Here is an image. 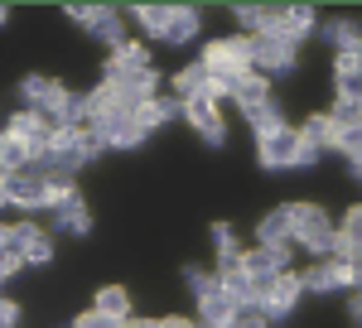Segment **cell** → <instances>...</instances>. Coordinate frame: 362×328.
Here are the masks:
<instances>
[{"label": "cell", "mask_w": 362, "mask_h": 328, "mask_svg": "<svg viewBox=\"0 0 362 328\" xmlns=\"http://www.w3.org/2000/svg\"><path fill=\"white\" fill-rule=\"evenodd\" d=\"M300 295H305V285H300V275H276V285H271V295H266V300L256 304V309H261V314H266V324H271V319H285V314H290V309H295V300H300Z\"/></svg>", "instance_id": "cell-9"}, {"label": "cell", "mask_w": 362, "mask_h": 328, "mask_svg": "<svg viewBox=\"0 0 362 328\" xmlns=\"http://www.w3.org/2000/svg\"><path fill=\"white\" fill-rule=\"evenodd\" d=\"M140 73H150V54H145L140 44H126V49H116L112 63H107V87H121V82L140 78Z\"/></svg>", "instance_id": "cell-11"}, {"label": "cell", "mask_w": 362, "mask_h": 328, "mask_svg": "<svg viewBox=\"0 0 362 328\" xmlns=\"http://www.w3.org/2000/svg\"><path fill=\"white\" fill-rule=\"evenodd\" d=\"M20 256H25V266H44V261H54V242H49L44 232H34V237L25 242V251H20Z\"/></svg>", "instance_id": "cell-32"}, {"label": "cell", "mask_w": 362, "mask_h": 328, "mask_svg": "<svg viewBox=\"0 0 362 328\" xmlns=\"http://www.w3.org/2000/svg\"><path fill=\"white\" fill-rule=\"evenodd\" d=\"M184 116H189V126H194V131L208 140V145H223L227 126H223V111H218V102L194 97V102H184Z\"/></svg>", "instance_id": "cell-8"}, {"label": "cell", "mask_w": 362, "mask_h": 328, "mask_svg": "<svg viewBox=\"0 0 362 328\" xmlns=\"http://www.w3.org/2000/svg\"><path fill=\"white\" fill-rule=\"evenodd\" d=\"M358 58H362V54H358Z\"/></svg>", "instance_id": "cell-41"}, {"label": "cell", "mask_w": 362, "mask_h": 328, "mask_svg": "<svg viewBox=\"0 0 362 328\" xmlns=\"http://www.w3.org/2000/svg\"><path fill=\"white\" fill-rule=\"evenodd\" d=\"M353 319L362 324V290H353Z\"/></svg>", "instance_id": "cell-38"}, {"label": "cell", "mask_w": 362, "mask_h": 328, "mask_svg": "<svg viewBox=\"0 0 362 328\" xmlns=\"http://www.w3.org/2000/svg\"><path fill=\"white\" fill-rule=\"evenodd\" d=\"M232 102H237L242 111L271 102V78H266V73H247V78H237V82H232Z\"/></svg>", "instance_id": "cell-17"}, {"label": "cell", "mask_w": 362, "mask_h": 328, "mask_svg": "<svg viewBox=\"0 0 362 328\" xmlns=\"http://www.w3.org/2000/svg\"><path fill=\"white\" fill-rule=\"evenodd\" d=\"M256 237H261V246H290V203L256 222Z\"/></svg>", "instance_id": "cell-21"}, {"label": "cell", "mask_w": 362, "mask_h": 328, "mask_svg": "<svg viewBox=\"0 0 362 328\" xmlns=\"http://www.w3.org/2000/svg\"><path fill=\"white\" fill-rule=\"evenodd\" d=\"M92 15H97V5H68V20H78V25H92Z\"/></svg>", "instance_id": "cell-35"}, {"label": "cell", "mask_w": 362, "mask_h": 328, "mask_svg": "<svg viewBox=\"0 0 362 328\" xmlns=\"http://www.w3.org/2000/svg\"><path fill=\"white\" fill-rule=\"evenodd\" d=\"M5 203H10V208H25V213L49 208V203H44V164L29 160L25 169L5 174Z\"/></svg>", "instance_id": "cell-3"}, {"label": "cell", "mask_w": 362, "mask_h": 328, "mask_svg": "<svg viewBox=\"0 0 362 328\" xmlns=\"http://www.w3.org/2000/svg\"><path fill=\"white\" fill-rule=\"evenodd\" d=\"M20 92H25V107L29 111H54V116H58V107L68 102V87L54 82V78H39V73L20 82Z\"/></svg>", "instance_id": "cell-10"}, {"label": "cell", "mask_w": 362, "mask_h": 328, "mask_svg": "<svg viewBox=\"0 0 362 328\" xmlns=\"http://www.w3.org/2000/svg\"><path fill=\"white\" fill-rule=\"evenodd\" d=\"M334 82H338V97H343V102H362V58L358 54H338Z\"/></svg>", "instance_id": "cell-14"}, {"label": "cell", "mask_w": 362, "mask_h": 328, "mask_svg": "<svg viewBox=\"0 0 362 328\" xmlns=\"http://www.w3.org/2000/svg\"><path fill=\"white\" fill-rule=\"evenodd\" d=\"M155 328H198V324H189V319H160Z\"/></svg>", "instance_id": "cell-37"}, {"label": "cell", "mask_w": 362, "mask_h": 328, "mask_svg": "<svg viewBox=\"0 0 362 328\" xmlns=\"http://www.w3.org/2000/svg\"><path fill=\"white\" fill-rule=\"evenodd\" d=\"M242 271L251 280H276V275L290 271V251L285 246H256V251H242Z\"/></svg>", "instance_id": "cell-7"}, {"label": "cell", "mask_w": 362, "mask_h": 328, "mask_svg": "<svg viewBox=\"0 0 362 328\" xmlns=\"http://www.w3.org/2000/svg\"><path fill=\"white\" fill-rule=\"evenodd\" d=\"M87 34H92V39H102V44H112V54L131 44V34H126V15L112 10V5H97V15H92Z\"/></svg>", "instance_id": "cell-13"}, {"label": "cell", "mask_w": 362, "mask_h": 328, "mask_svg": "<svg viewBox=\"0 0 362 328\" xmlns=\"http://www.w3.org/2000/svg\"><path fill=\"white\" fill-rule=\"evenodd\" d=\"M169 15H174V5H136V20H140V25H145V29H150V34H155V39H160V34H165Z\"/></svg>", "instance_id": "cell-30"}, {"label": "cell", "mask_w": 362, "mask_h": 328, "mask_svg": "<svg viewBox=\"0 0 362 328\" xmlns=\"http://www.w3.org/2000/svg\"><path fill=\"white\" fill-rule=\"evenodd\" d=\"M5 15H10V10H5V5H0V25H5Z\"/></svg>", "instance_id": "cell-40"}, {"label": "cell", "mask_w": 362, "mask_h": 328, "mask_svg": "<svg viewBox=\"0 0 362 328\" xmlns=\"http://www.w3.org/2000/svg\"><path fill=\"white\" fill-rule=\"evenodd\" d=\"M300 285H305V290H314V295H329V290H353V280H348V261H338V256L314 261V266L300 275Z\"/></svg>", "instance_id": "cell-6"}, {"label": "cell", "mask_w": 362, "mask_h": 328, "mask_svg": "<svg viewBox=\"0 0 362 328\" xmlns=\"http://www.w3.org/2000/svg\"><path fill=\"white\" fill-rule=\"evenodd\" d=\"M256 155L266 169H300V131H290V126H280L271 136L256 140Z\"/></svg>", "instance_id": "cell-5"}, {"label": "cell", "mask_w": 362, "mask_h": 328, "mask_svg": "<svg viewBox=\"0 0 362 328\" xmlns=\"http://www.w3.org/2000/svg\"><path fill=\"white\" fill-rule=\"evenodd\" d=\"M251 68L256 73H290L295 68V44L280 34H251Z\"/></svg>", "instance_id": "cell-4"}, {"label": "cell", "mask_w": 362, "mask_h": 328, "mask_svg": "<svg viewBox=\"0 0 362 328\" xmlns=\"http://www.w3.org/2000/svg\"><path fill=\"white\" fill-rule=\"evenodd\" d=\"M78 193V174H63V169H44V203L58 208L63 198H73Z\"/></svg>", "instance_id": "cell-26"}, {"label": "cell", "mask_w": 362, "mask_h": 328, "mask_svg": "<svg viewBox=\"0 0 362 328\" xmlns=\"http://www.w3.org/2000/svg\"><path fill=\"white\" fill-rule=\"evenodd\" d=\"M334 150H343V155H348V164L362 174V126H353V131H338Z\"/></svg>", "instance_id": "cell-31"}, {"label": "cell", "mask_w": 362, "mask_h": 328, "mask_svg": "<svg viewBox=\"0 0 362 328\" xmlns=\"http://www.w3.org/2000/svg\"><path fill=\"white\" fill-rule=\"evenodd\" d=\"M198 29H203V20H198V10L194 5H174V15H169V25H165V44H189V39H198Z\"/></svg>", "instance_id": "cell-18"}, {"label": "cell", "mask_w": 362, "mask_h": 328, "mask_svg": "<svg viewBox=\"0 0 362 328\" xmlns=\"http://www.w3.org/2000/svg\"><path fill=\"white\" fill-rule=\"evenodd\" d=\"M237 319V304L227 300L223 290H213L208 300H198V328H232Z\"/></svg>", "instance_id": "cell-15"}, {"label": "cell", "mask_w": 362, "mask_h": 328, "mask_svg": "<svg viewBox=\"0 0 362 328\" xmlns=\"http://www.w3.org/2000/svg\"><path fill=\"white\" fill-rule=\"evenodd\" d=\"M334 126H329V116H309L305 126H300V164H314L324 150H334Z\"/></svg>", "instance_id": "cell-12"}, {"label": "cell", "mask_w": 362, "mask_h": 328, "mask_svg": "<svg viewBox=\"0 0 362 328\" xmlns=\"http://www.w3.org/2000/svg\"><path fill=\"white\" fill-rule=\"evenodd\" d=\"M29 160H34V155H29L25 140L10 136V131H0V179H5V174H15V169H25Z\"/></svg>", "instance_id": "cell-24"}, {"label": "cell", "mask_w": 362, "mask_h": 328, "mask_svg": "<svg viewBox=\"0 0 362 328\" xmlns=\"http://www.w3.org/2000/svg\"><path fill=\"white\" fill-rule=\"evenodd\" d=\"M15 319H20V309L10 300H0V328H15Z\"/></svg>", "instance_id": "cell-36"}, {"label": "cell", "mask_w": 362, "mask_h": 328, "mask_svg": "<svg viewBox=\"0 0 362 328\" xmlns=\"http://www.w3.org/2000/svg\"><path fill=\"white\" fill-rule=\"evenodd\" d=\"M329 39H334L343 54H362V25H353V20H334V25L324 29Z\"/></svg>", "instance_id": "cell-28"}, {"label": "cell", "mask_w": 362, "mask_h": 328, "mask_svg": "<svg viewBox=\"0 0 362 328\" xmlns=\"http://www.w3.org/2000/svg\"><path fill=\"white\" fill-rule=\"evenodd\" d=\"M309 29H314V10L309 5H285V20H280V39H290V44H300Z\"/></svg>", "instance_id": "cell-23"}, {"label": "cell", "mask_w": 362, "mask_h": 328, "mask_svg": "<svg viewBox=\"0 0 362 328\" xmlns=\"http://www.w3.org/2000/svg\"><path fill=\"white\" fill-rule=\"evenodd\" d=\"M97 314H107V319H131V295L121 290V285H107V290H97V304H92Z\"/></svg>", "instance_id": "cell-25"}, {"label": "cell", "mask_w": 362, "mask_h": 328, "mask_svg": "<svg viewBox=\"0 0 362 328\" xmlns=\"http://www.w3.org/2000/svg\"><path fill=\"white\" fill-rule=\"evenodd\" d=\"M198 63L208 68V78H218V82H237V78H247V73H256V68H251V44H247V34L213 39V44L203 49V58H198Z\"/></svg>", "instance_id": "cell-2"}, {"label": "cell", "mask_w": 362, "mask_h": 328, "mask_svg": "<svg viewBox=\"0 0 362 328\" xmlns=\"http://www.w3.org/2000/svg\"><path fill=\"white\" fill-rule=\"evenodd\" d=\"M78 328H126L121 319H107V314H97V309H87L83 319H78Z\"/></svg>", "instance_id": "cell-34"}, {"label": "cell", "mask_w": 362, "mask_h": 328, "mask_svg": "<svg viewBox=\"0 0 362 328\" xmlns=\"http://www.w3.org/2000/svg\"><path fill=\"white\" fill-rule=\"evenodd\" d=\"M49 213H54V222L63 227V232H78V237L92 227V213H87V203L78 198V193H73V198H63V203H58V208H49Z\"/></svg>", "instance_id": "cell-20"}, {"label": "cell", "mask_w": 362, "mask_h": 328, "mask_svg": "<svg viewBox=\"0 0 362 328\" xmlns=\"http://www.w3.org/2000/svg\"><path fill=\"white\" fill-rule=\"evenodd\" d=\"M290 242L309 246L314 256H334L338 222L324 208H314V203H290Z\"/></svg>", "instance_id": "cell-1"}, {"label": "cell", "mask_w": 362, "mask_h": 328, "mask_svg": "<svg viewBox=\"0 0 362 328\" xmlns=\"http://www.w3.org/2000/svg\"><path fill=\"white\" fill-rule=\"evenodd\" d=\"M334 256H362V203H358V208H348V218L338 222Z\"/></svg>", "instance_id": "cell-19"}, {"label": "cell", "mask_w": 362, "mask_h": 328, "mask_svg": "<svg viewBox=\"0 0 362 328\" xmlns=\"http://www.w3.org/2000/svg\"><path fill=\"white\" fill-rule=\"evenodd\" d=\"M247 121H251V131H256V140H261V136H271V131L285 126V111H280L276 102H261V107L247 111Z\"/></svg>", "instance_id": "cell-27"}, {"label": "cell", "mask_w": 362, "mask_h": 328, "mask_svg": "<svg viewBox=\"0 0 362 328\" xmlns=\"http://www.w3.org/2000/svg\"><path fill=\"white\" fill-rule=\"evenodd\" d=\"M184 280H189V290H194V300H208V295L218 290V275L198 271V266H189V271H184Z\"/></svg>", "instance_id": "cell-33"}, {"label": "cell", "mask_w": 362, "mask_h": 328, "mask_svg": "<svg viewBox=\"0 0 362 328\" xmlns=\"http://www.w3.org/2000/svg\"><path fill=\"white\" fill-rule=\"evenodd\" d=\"M0 208H10V203H5V179H0Z\"/></svg>", "instance_id": "cell-39"}, {"label": "cell", "mask_w": 362, "mask_h": 328, "mask_svg": "<svg viewBox=\"0 0 362 328\" xmlns=\"http://www.w3.org/2000/svg\"><path fill=\"white\" fill-rule=\"evenodd\" d=\"M174 87H179V102H194V97H208L213 78H208V68H203V63H189V68H179Z\"/></svg>", "instance_id": "cell-22"}, {"label": "cell", "mask_w": 362, "mask_h": 328, "mask_svg": "<svg viewBox=\"0 0 362 328\" xmlns=\"http://www.w3.org/2000/svg\"><path fill=\"white\" fill-rule=\"evenodd\" d=\"M324 116H329L334 136H338V131H353V126H362V102H343V97H338L334 111H324Z\"/></svg>", "instance_id": "cell-29"}, {"label": "cell", "mask_w": 362, "mask_h": 328, "mask_svg": "<svg viewBox=\"0 0 362 328\" xmlns=\"http://www.w3.org/2000/svg\"><path fill=\"white\" fill-rule=\"evenodd\" d=\"M174 116H184V102H179V97H150V102L136 111V121H140V131H145V136H150L155 126L174 121Z\"/></svg>", "instance_id": "cell-16"}]
</instances>
